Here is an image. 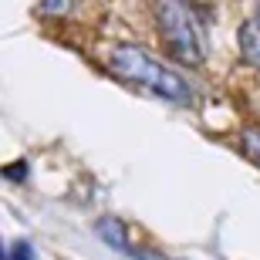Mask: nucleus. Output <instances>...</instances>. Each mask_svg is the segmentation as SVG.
I'll return each instance as SVG.
<instances>
[{
  "label": "nucleus",
  "instance_id": "obj_1",
  "mask_svg": "<svg viewBox=\"0 0 260 260\" xmlns=\"http://www.w3.org/2000/svg\"><path fill=\"white\" fill-rule=\"evenodd\" d=\"M108 71L115 78H122L125 85L139 88V91H149V95L162 98L169 105H193V98H196L193 85L179 71H173L162 61H155L139 44H112L108 48Z\"/></svg>",
  "mask_w": 260,
  "mask_h": 260
},
{
  "label": "nucleus",
  "instance_id": "obj_2",
  "mask_svg": "<svg viewBox=\"0 0 260 260\" xmlns=\"http://www.w3.org/2000/svg\"><path fill=\"white\" fill-rule=\"evenodd\" d=\"M152 17L166 51L176 61H183L189 68H200L206 61V54H210L206 27L189 0H152Z\"/></svg>",
  "mask_w": 260,
  "mask_h": 260
},
{
  "label": "nucleus",
  "instance_id": "obj_3",
  "mask_svg": "<svg viewBox=\"0 0 260 260\" xmlns=\"http://www.w3.org/2000/svg\"><path fill=\"white\" fill-rule=\"evenodd\" d=\"M95 237L105 243L108 250L132 257V237H128V226L118 220V216H98L95 220Z\"/></svg>",
  "mask_w": 260,
  "mask_h": 260
},
{
  "label": "nucleus",
  "instance_id": "obj_4",
  "mask_svg": "<svg viewBox=\"0 0 260 260\" xmlns=\"http://www.w3.org/2000/svg\"><path fill=\"white\" fill-rule=\"evenodd\" d=\"M237 44H240L243 61H250L260 71V17H247L237 30Z\"/></svg>",
  "mask_w": 260,
  "mask_h": 260
},
{
  "label": "nucleus",
  "instance_id": "obj_5",
  "mask_svg": "<svg viewBox=\"0 0 260 260\" xmlns=\"http://www.w3.org/2000/svg\"><path fill=\"white\" fill-rule=\"evenodd\" d=\"M0 260H38V250H34V243L27 237H20V240H10L0 253Z\"/></svg>",
  "mask_w": 260,
  "mask_h": 260
},
{
  "label": "nucleus",
  "instance_id": "obj_6",
  "mask_svg": "<svg viewBox=\"0 0 260 260\" xmlns=\"http://www.w3.org/2000/svg\"><path fill=\"white\" fill-rule=\"evenodd\" d=\"M240 145H243V152H247L253 162L260 166V125H243V132H240Z\"/></svg>",
  "mask_w": 260,
  "mask_h": 260
},
{
  "label": "nucleus",
  "instance_id": "obj_7",
  "mask_svg": "<svg viewBox=\"0 0 260 260\" xmlns=\"http://www.w3.org/2000/svg\"><path fill=\"white\" fill-rule=\"evenodd\" d=\"M38 10L44 17H68L75 10V0H38Z\"/></svg>",
  "mask_w": 260,
  "mask_h": 260
},
{
  "label": "nucleus",
  "instance_id": "obj_8",
  "mask_svg": "<svg viewBox=\"0 0 260 260\" xmlns=\"http://www.w3.org/2000/svg\"><path fill=\"white\" fill-rule=\"evenodd\" d=\"M4 179H7V183H27L30 179V162L27 159H17V162L4 166Z\"/></svg>",
  "mask_w": 260,
  "mask_h": 260
},
{
  "label": "nucleus",
  "instance_id": "obj_9",
  "mask_svg": "<svg viewBox=\"0 0 260 260\" xmlns=\"http://www.w3.org/2000/svg\"><path fill=\"white\" fill-rule=\"evenodd\" d=\"M132 260H169V257H166L162 250H155V247H135Z\"/></svg>",
  "mask_w": 260,
  "mask_h": 260
},
{
  "label": "nucleus",
  "instance_id": "obj_10",
  "mask_svg": "<svg viewBox=\"0 0 260 260\" xmlns=\"http://www.w3.org/2000/svg\"><path fill=\"white\" fill-rule=\"evenodd\" d=\"M257 17H260V14H257Z\"/></svg>",
  "mask_w": 260,
  "mask_h": 260
}]
</instances>
